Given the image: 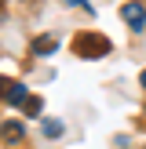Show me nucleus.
Here are the masks:
<instances>
[{
    "label": "nucleus",
    "mask_w": 146,
    "mask_h": 149,
    "mask_svg": "<svg viewBox=\"0 0 146 149\" xmlns=\"http://www.w3.org/2000/svg\"><path fill=\"white\" fill-rule=\"evenodd\" d=\"M33 55H55V36H36L33 40Z\"/></svg>",
    "instance_id": "4"
},
{
    "label": "nucleus",
    "mask_w": 146,
    "mask_h": 149,
    "mask_svg": "<svg viewBox=\"0 0 146 149\" xmlns=\"http://www.w3.org/2000/svg\"><path fill=\"white\" fill-rule=\"evenodd\" d=\"M40 106H44L40 98H26V102H22V109H26V116H40Z\"/></svg>",
    "instance_id": "7"
},
{
    "label": "nucleus",
    "mask_w": 146,
    "mask_h": 149,
    "mask_svg": "<svg viewBox=\"0 0 146 149\" xmlns=\"http://www.w3.org/2000/svg\"><path fill=\"white\" fill-rule=\"evenodd\" d=\"M26 98H29V95H26V84H11V87H7V102H11V106H22Z\"/></svg>",
    "instance_id": "5"
},
{
    "label": "nucleus",
    "mask_w": 146,
    "mask_h": 149,
    "mask_svg": "<svg viewBox=\"0 0 146 149\" xmlns=\"http://www.w3.org/2000/svg\"><path fill=\"white\" fill-rule=\"evenodd\" d=\"M139 80H142V87H146V69H142V77H139Z\"/></svg>",
    "instance_id": "10"
},
{
    "label": "nucleus",
    "mask_w": 146,
    "mask_h": 149,
    "mask_svg": "<svg viewBox=\"0 0 146 149\" xmlns=\"http://www.w3.org/2000/svg\"><path fill=\"white\" fill-rule=\"evenodd\" d=\"M73 51H77L80 58H102L110 51V40L102 33H77L73 36Z\"/></svg>",
    "instance_id": "1"
},
{
    "label": "nucleus",
    "mask_w": 146,
    "mask_h": 149,
    "mask_svg": "<svg viewBox=\"0 0 146 149\" xmlns=\"http://www.w3.org/2000/svg\"><path fill=\"white\" fill-rule=\"evenodd\" d=\"M0 7H4V0H0Z\"/></svg>",
    "instance_id": "11"
},
{
    "label": "nucleus",
    "mask_w": 146,
    "mask_h": 149,
    "mask_svg": "<svg viewBox=\"0 0 146 149\" xmlns=\"http://www.w3.org/2000/svg\"><path fill=\"white\" fill-rule=\"evenodd\" d=\"M66 4H77V7H88V0H66Z\"/></svg>",
    "instance_id": "9"
},
{
    "label": "nucleus",
    "mask_w": 146,
    "mask_h": 149,
    "mask_svg": "<svg viewBox=\"0 0 146 149\" xmlns=\"http://www.w3.org/2000/svg\"><path fill=\"white\" fill-rule=\"evenodd\" d=\"M121 18L128 22L131 33H142V29H146V7L142 4H124L121 7Z\"/></svg>",
    "instance_id": "2"
},
{
    "label": "nucleus",
    "mask_w": 146,
    "mask_h": 149,
    "mask_svg": "<svg viewBox=\"0 0 146 149\" xmlns=\"http://www.w3.org/2000/svg\"><path fill=\"white\" fill-rule=\"evenodd\" d=\"M0 138H4V142H22V138H26V127H22V120H4V127H0Z\"/></svg>",
    "instance_id": "3"
},
{
    "label": "nucleus",
    "mask_w": 146,
    "mask_h": 149,
    "mask_svg": "<svg viewBox=\"0 0 146 149\" xmlns=\"http://www.w3.org/2000/svg\"><path fill=\"white\" fill-rule=\"evenodd\" d=\"M40 131L48 138H58V135H62V120H40Z\"/></svg>",
    "instance_id": "6"
},
{
    "label": "nucleus",
    "mask_w": 146,
    "mask_h": 149,
    "mask_svg": "<svg viewBox=\"0 0 146 149\" xmlns=\"http://www.w3.org/2000/svg\"><path fill=\"white\" fill-rule=\"evenodd\" d=\"M7 87H11V84H7V80L0 77V95H7Z\"/></svg>",
    "instance_id": "8"
}]
</instances>
